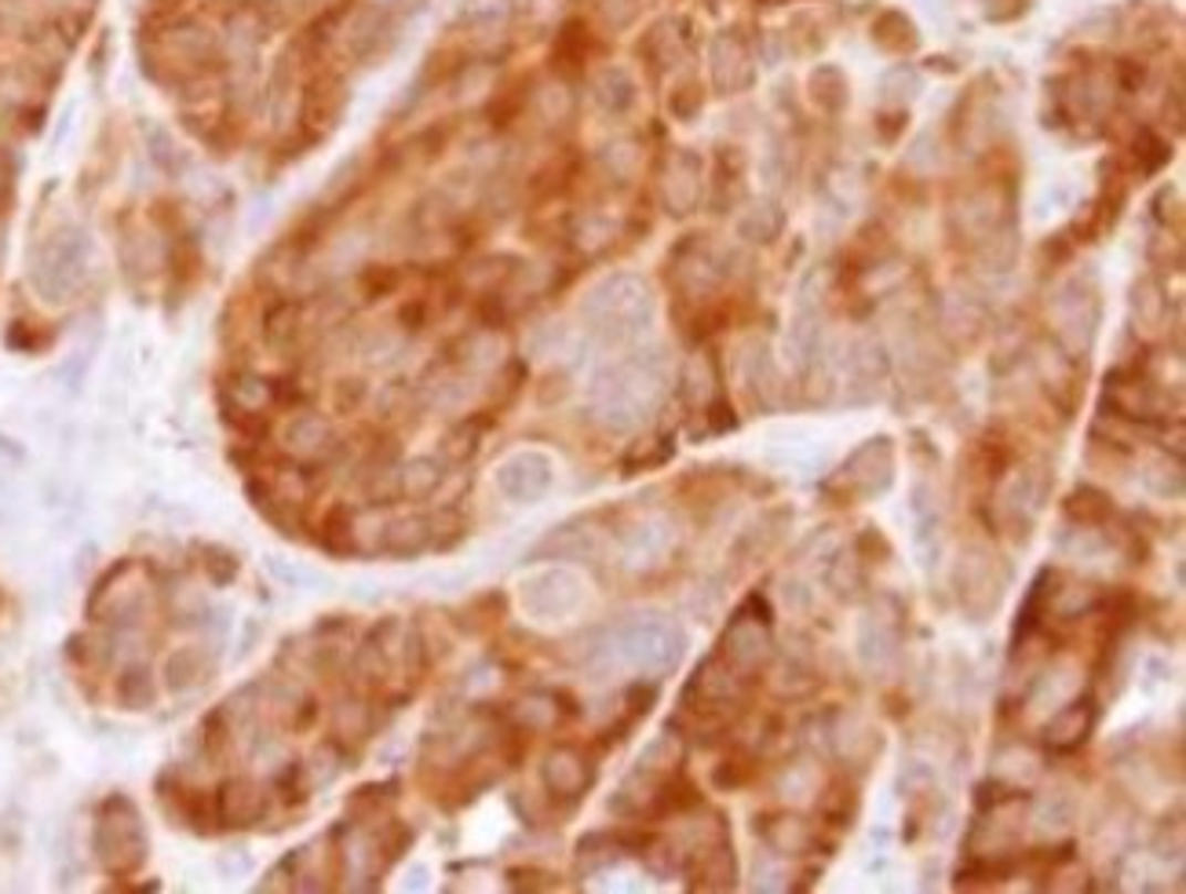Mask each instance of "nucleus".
I'll list each match as a JSON object with an SVG mask.
<instances>
[{
	"instance_id": "obj_1",
	"label": "nucleus",
	"mask_w": 1186,
	"mask_h": 894,
	"mask_svg": "<svg viewBox=\"0 0 1186 894\" xmlns=\"http://www.w3.org/2000/svg\"><path fill=\"white\" fill-rule=\"evenodd\" d=\"M223 796H219V807H223V814L230 818L235 825H245L252 822V814H260V796H256V786L252 781H227V789H219Z\"/></svg>"
}]
</instances>
